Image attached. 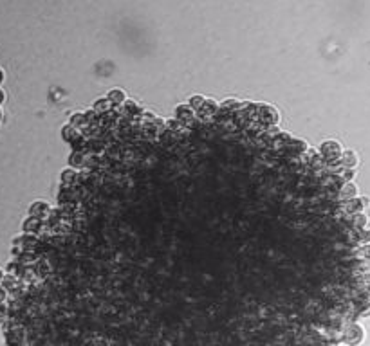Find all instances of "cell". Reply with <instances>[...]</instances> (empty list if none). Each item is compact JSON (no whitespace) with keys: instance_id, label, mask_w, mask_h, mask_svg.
<instances>
[{"instance_id":"22","label":"cell","mask_w":370,"mask_h":346,"mask_svg":"<svg viewBox=\"0 0 370 346\" xmlns=\"http://www.w3.org/2000/svg\"><path fill=\"white\" fill-rule=\"evenodd\" d=\"M4 276H6V272L0 269V283H2V280H4Z\"/></svg>"},{"instance_id":"14","label":"cell","mask_w":370,"mask_h":346,"mask_svg":"<svg viewBox=\"0 0 370 346\" xmlns=\"http://www.w3.org/2000/svg\"><path fill=\"white\" fill-rule=\"evenodd\" d=\"M91 159L89 155H85L83 151H72L71 153V164L72 166H87V161Z\"/></svg>"},{"instance_id":"2","label":"cell","mask_w":370,"mask_h":346,"mask_svg":"<svg viewBox=\"0 0 370 346\" xmlns=\"http://www.w3.org/2000/svg\"><path fill=\"white\" fill-rule=\"evenodd\" d=\"M258 121L266 126H273L280 121V114L273 105H266V103H258Z\"/></svg>"},{"instance_id":"1","label":"cell","mask_w":370,"mask_h":346,"mask_svg":"<svg viewBox=\"0 0 370 346\" xmlns=\"http://www.w3.org/2000/svg\"><path fill=\"white\" fill-rule=\"evenodd\" d=\"M363 337H365V332L358 323H348L343 326L341 341L347 346H358L359 343L363 341Z\"/></svg>"},{"instance_id":"17","label":"cell","mask_w":370,"mask_h":346,"mask_svg":"<svg viewBox=\"0 0 370 346\" xmlns=\"http://www.w3.org/2000/svg\"><path fill=\"white\" fill-rule=\"evenodd\" d=\"M9 319V305L6 301L0 303V324H4Z\"/></svg>"},{"instance_id":"3","label":"cell","mask_w":370,"mask_h":346,"mask_svg":"<svg viewBox=\"0 0 370 346\" xmlns=\"http://www.w3.org/2000/svg\"><path fill=\"white\" fill-rule=\"evenodd\" d=\"M51 209H53V207L49 205V202H45V200H36V202H33L31 207H29V216L40 218V220L44 222L49 218Z\"/></svg>"},{"instance_id":"11","label":"cell","mask_w":370,"mask_h":346,"mask_svg":"<svg viewBox=\"0 0 370 346\" xmlns=\"http://www.w3.org/2000/svg\"><path fill=\"white\" fill-rule=\"evenodd\" d=\"M339 162H341L343 168H352V170H354V166L358 164V155H356V151H352V150L341 151Z\"/></svg>"},{"instance_id":"19","label":"cell","mask_w":370,"mask_h":346,"mask_svg":"<svg viewBox=\"0 0 370 346\" xmlns=\"http://www.w3.org/2000/svg\"><path fill=\"white\" fill-rule=\"evenodd\" d=\"M358 254L361 256V260H370V245H363Z\"/></svg>"},{"instance_id":"10","label":"cell","mask_w":370,"mask_h":346,"mask_svg":"<svg viewBox=\"0 0 370 346\" xmlns=\"http://www.w3.org/2000/svg\"><path fill=\"white\" fill-rule=\"evenodd\" d=\"M240 107H242V101H239V99H224L220 105H218V108H220V112L224 114H235L239 112Z\"/></svg>"},{"instance_id":"6","label":"cell","mask_w":370,"mask_h":346,"mask_svg":"<svg viewBox=\"0 0 370 346\" xmlns=\"http://www.w3.org/2000/svg\"><path fill=\"white\" fill-rule=\"evenodd\" d=\"M24 232H29V234H36V232L44 231V222L40 218H34V216H28L22 224Z\"/></svg>"},{"instance_id":"8","label":"cell","mask_w":370,"mask_h":346,"mask_svg":"<svg viewBox=\"0 0 370 346\" xmlns=\"http://www.w3.org/2000/svg\"><path fill=\"white\" fill-rule=\"evenodd\" d=\"M76 177H78V172L74 168H65V170L62 172V186H63V188H74V186H76Z\"/></svg>"},{"instance_id":"5","label":"cell","mask_w":370,"mask_h":346,"mask_svg":"<svg viewBox=\"0 0 370 346\" xmlns=\"http://www.w3.org/2000/svg\"><path fill=\"white\" fill-rule=\"evenodd\" d=\"M367 204H369L367 199H350L343 204V209H345V213H348V215H354V213H361V211L367 207Z\"/></svg>"},{"instance_id":"18","label":"cell","mask_w":370,"mask_h":346,"mask_svg":"<svg viewBox=\"0 0 370 346\" xmlns=\"http://www.w3.org/2000/svg\"><path fill=\"white\" fill-rule=\"evenodd\" d=\"M356 236H358V242H370V229H358L356 231Z\"/></svg>"},{"instance_id":"21","label":"cell","mask_w":370,"mask_h":346,"mask_svg":"<svg viewBox=\"0 0 370 346\" xmlns=\"http://www.w3.org/2000/svg\"><path fill=\"white\" fill-rule=\"evenodd\" d=\"M4 99H6V94H4V90L0 88V103H4Z\"/></svg>"},{"instance_id":"4","label":"cell","mask_w":370,"mask_h":346,"mask_svg":"<svg viewBox=\"0 0 370 346\" xmlns=\"http://www.w3.org/2000/svg\"><path fill=\"white\" fill-rule=\"evenodd\" d=\"M307 148H309V146H307V143H305L304 139H293V137H291V141H289L287 146H285V151H287L289 155L300 157L307 151Z\"/></svg>"},{"instance_id":"7","label":"cell","mask_w":370,"mask_h":346,"mask_svg":"<svg viewBox=\"0 0 370 346\" xmlns=\"http://www.w3.org/2000/svg\"><path fill=\"white\" fill-rule=\"evenodd\" d=\"M356 193H358V188H356L352 182H345L341 188H339V191H338V199L343 200V202H347V200H350V199H356Z\"/></svg>"},{"instance_id":"15","label":"cell","mask_w":370,"mask_h":346,"mask_svg":"<svg viewBox=\"0 0 370 346\" xmlns=\"http://www.w3.org/2000/svg\"><path fill=\"white\" fill-rule=\"evenodd\" d=\"M204 101H206L204 96H191L190 101H188V107H190L193 112H199L202 108V105H204Z\"/></svg>"},{"instance_id":"20","label":"cell","mask_w":370,"mask_h":346,"mask_svg":"<svg viewBox=\"0 0 370 346\" xmlns=\"http://www.w3.org/2000/svg\"><path fill=\"white\" fill-rule=\"evenodd\" d=\"M6 297H7V290L4 288V287H0V303L6 301Z\"/></svg>"},{"instance_id":"24","label":"cell","mask_w":370,"mask_h":346,"mask_svg":"<svg viewBox=\"0 0 370 346\" xmlns=\"http://www.w3.org/2000/svg\"><path fill=\"white\" fill-rule=\"evenodd\" d=\"M338 346H347V345H338Z\"/></svg>"},{"instance_id":"13","label":"cell","mask_w":370,"mask_h":346,"mask_svg":"<svg viewBox=\"0 0 370 346\" xmlns=\"http://www.w3.org/2000/svg\"><path fill=\"white\" fill-rule=\"evenodd\" d=\"M80 134H82V132H80V130H78V128H74V126H72L71 123H69V124H65V126L62 128V137H63V141H67L69 144H71L72 141L76 139V137H78V135H80Z\"/></svg>"},{"instance_id":"9","label":"cell","mask_w":370,"mask_h":346,"mask_svg":"<svg viewBox=\"0 0 370 346\" xmlns=\"http://www.w3.org/2000/svg\"><path fill=\"white\" fill-rule=\"evenodd\" d=\"M107 99L110 101L112 108H116V107H121V105L125 103L126 96H125V92L121 90V88H112V90L107 94Z\"/></svg>"},{"instance_id":"12","label":"cell","mask_w":370,"mask_h":346,"mask_svg":"<svg viewBox=\"0 0 370 346\" xmlns=\"http://www.w3.org/2000/svg\"><path fill=\"white\" fill-rule=\"evenodd\" d=\"M92 110L98 114V115H103V114H109L110 110H112V105H110V101L107 97H99V99L94 101Z\"/></svg>"},{"instance_id":"16","label":"cell","mask_w":370,"mask_h":346,"mask_svg":"<svg viewBox=\"0 0 370 346\" xmlns=\"http://www.w3.org/2000/svg\"><path fill=\"white\" fill-rule=\"evenodd\" d=\"M71 124L74 128L82 130L85 126V117H83V112H74L71 115Z\"/></svg>"},{"instance_id":"23","label":"cell","mask_w":370,"mask_h":346,"mask_svg":"<svg viewBox=\"0 0 370 346\" xmlns=\"http://www.w3.org/2000/svg\"><path fill=\"white\" fill-rule=\"evenodd\" d=\"M4 81V72H2V69H0V83Z\"/></svg>"}]
</instances>
